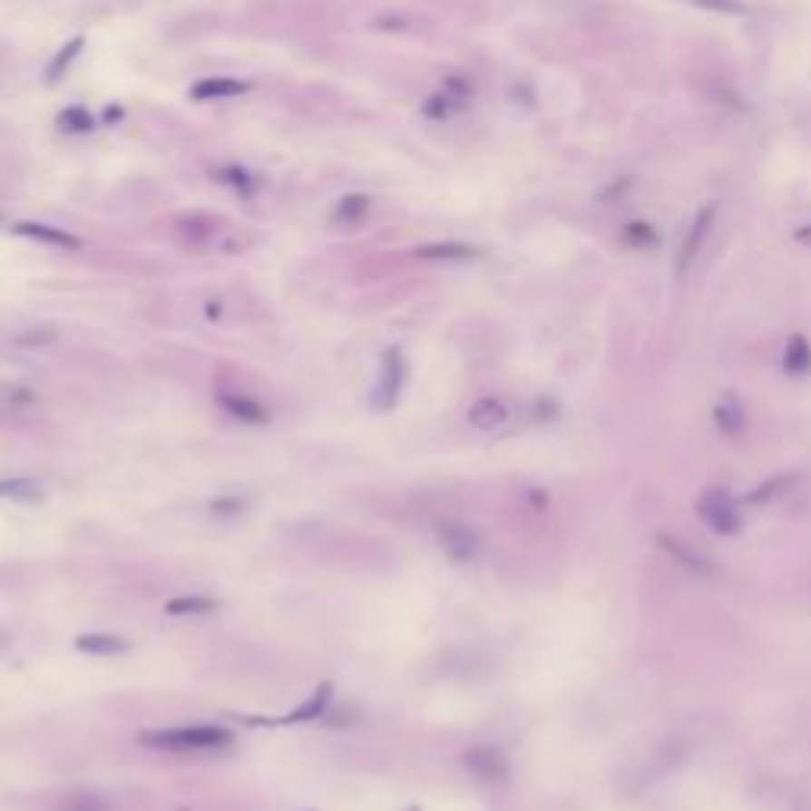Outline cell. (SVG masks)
<instances>
[{
	"label": "cell",
	"instance_id": "cell-1",
	"mask_svg": "<svg viewBox=\"0 0 811 811\" xmlns=\"http://www.w3.org/2000/svg\"><path fill=\"white\" fill-rule=\"evenodd\" d=\"M140 742L146 748L175 751V755H184V751H222L231 745V732L222 729V726H184V729L143 732Z\"/></svg>",
	"mask_w": 811,
	"mask_h": 811
},
{
	"label": "cell",
	"instance_id": "cell-2",
	"mask_svg": "<svg viewBox=\"0 0 811 811\" xmlns=\"http://www.w3.org/2000/svg\"><path fill=\"white\" fill-rule=\"evenodd\" d=\"M698 511H700V517H704L717 533H723V536H729V533L738 530V513H736V507H732V498L723 492V488H710V492H704V498L698 501Z\"/></svg>",
	"mask_w": 811,
	"mask_h": 811
},
{
	"label": "cell",
	"instance_id": "cell-3",
	"mask_svg": "<svg viewBox=\"0 0 811 811\" xmlns=\"http://www.w3.org/2000/svg\"><path fill=\"white\" fill-rule=\"evenodd\" d=\"M250 93L248 80H238V76H203L191 86V99L194 102H229V99H241V95Z\"/></svg>",
	"mask_w": 811,
	"mask_h": 811
},
{
	"label": "cell",
	"instance_id": "cell-4",
	"mask_svg": "<svg viewBox=\"0 0 811 811\" xmlns=\"http://www.w3.org/2000/svg\"><path fill=\"white\" fill-rule=\"evenodd\" d=\"M10 231L13 235H19V238H29V241L48 244V248H61V250H80L83 248V241L73 235V231L57 229V225H48V222H13Z\"/></svg>",
	"mask_w": 811,
	"mask_h": 811
},
{
	"label": "cell",
	"instance_id": "cell-5",
	"mask_svg": "<svg viewBox=\"0 0 811 811\" xmlns=\"http://www.w3.org/2000/svg\"><path fill=\"white\" fill-rule=\"evenodd\" d=\"M463 764L469 767V774H475L479 780L488 783H501L507 780V761L501 757L498 748H488V745H475L463 755Z\"/></svg>",
	"mask_w": 811,
	"mask_h": 811
},
{
	"label": "cell",
	"instance_id": "cell-6",
	"mask_svg": "<svg viewBox=\"0 0 811 811\" xmlns=\"http://www.w3.org/2000/svg\"><path fill=\"white\" fill-rule=\"evenodd\" d=\"M437 536H441V545L444 552H447L454 562H473L475 555H479V536H475V530H469L466 523H444L441 530H437Z\"/></svg>",
	"mask_w": 811,
	"mask_h": 811
},
{
	"label": "cell",
	"instance_id": "cell-7",
	"mask_svg": "<svg viewBox=\"0 0 811 811\" xmlns=\"http://www.w3.org/2000/svg\"><path fill=\"white\" fill-rule=\"evenodd\" d=\"M406 381V362L400 356V349H387L381 362V384H377V406L381 409H390L400 396V387Z\"/></svg>",
	"mask_w": 811,
	"mask_h": 811
},
{
	"label": "cell",
	"instance_id": "cell-8",
	"mask_svg": "<svg viewBox=\"0 0 811 811\" xmlns=\"http://www.w3.org/2000/svg\"><path fill=\"white\" fill-rule=\"evenodd\" d=\"M713 216H717V206H704V210L694 216L691 229L685 231V241H681V250H679V273L691 267L694 257L700 254V248H704L707 235H710V229H713Z\"/></svg>",
	"mask_w": 811,
	"mask_h": 811
},
{
	"label": "cell",
	"instance_id": "cell-9",
	"mask_svg": "<svg viewBox=\"0 0 811 811\" xmlns=\"http://www.w3.org/2000/svg\"><path fill=\"white\" fill-rule=\"evenodd\" d=\"M216 403L222 406L231 418H238V422H244V425H267L269 422V412L263 409L260 403L250 400V396H244V394H235V390H222V394H216Z\"/></svg>",
	"mask_w": 811,
	"mask_h": 811
},
{
	"label": "cell",
	"instance_id": "cell-10",
	"mask_svg": "<svg viewBox=\"0 0 811 811\" xmlns=\"http://www.w3.org/2000/svg\"><path fill=\"white\" fill-rule=\"evenodd\" d=\"M212 181L225 184V188L235 191L238 197H244V200H250V197L257 194V188H260V178H257L250 169H244V165H238V162L216 165V169H212Z\"/></svg>",
	"mask_w": 811,
	"mask_h": 811
},
{
	"label": "cell",
	"instance_id": "cell-11",
	"mask_svg": "<svg viewBox=\"0 0 811 811\" xmlns=\"http://www.w3.org/2000/svg\"><path fill=\"white\" fill-rule=\"evenodd\" d=\"M469 425L479 431H494L501 428V425L507 422V406L498 400V396H482V400H475L473 406H469L466 412Z\"/></svg>",
	"mask_w": 811,
	"mask_h": 811
},
{
	"label": "cell",
	"instance_id": "cell-12",
	"mask_svg": "<svg viewBox=\"0 0 811 811\" xmlns=\"http://www.w3.org/2000/svg\"><path fill=\"white\" fill-rule=\"evenodd\" d=\"M83 48H86V38L83 35H73L70 42H64L61 48L54 51V57L48 61V67H44V83L48 86H57V83L67 76V70L73 67V61L83 54Z\"/></svg>",
	"mask_w": 811,
	"mask_h": 811
},
{
	"label": "cell",
	"instance_id": "cell-13",
	"mask_svg": "<svg viewBox=\"0 0 811 811\" xmlns=\"http://www.w3.org/2000/svg\"><path fill=\"white\" fill-rule=\"evenodd\" d=\"M368 212H371V197L352 191V194H343L337 203H333L330 219L337 225H358L365 216H368Z\"/></svg>",
	"mask_w": 811,
	"mask_h": 811
},
{
	"label": "cell",
	"instance_id": "cell-14",
	"mask_svg": "<svg viewBox=\"0 0 811 811\" xmlns=\"http://www.w3.org/2000/svg\"><path fill=\"white\" fill-rule=\"evenodd\" d=\"M412 254H415L418 260H469V257H475L479 250H475L473 244H463V241H431V244L415 248Z\"/></svg>",
	"mask_w": 811,
	"mask_h": 811
},
{
	"label": "cell",
	"instance_id": "cell-15",
	"mask_svg": "<svg viewBox=\"0 0 811 811\" xmlns=\"http://www.w3.org/2000/svg\"><path fill=\"white\" fill-rule=\"evenodd\" d=\"M330 698H333V685H330V681H324V685H318V691H314L311 698H308L305 704L298 707V710L288 713L286 723H314V719H320L327 713V707H330Z\"/></svg>",
	"mask_w": 811,
	"mask_h": 811
},
{
	"label": "cell",
	"instance_id": "cell-16",
	"mask_svg": "<svg viewBox=\"0 0 811 811\" xmlns=\"http://www.w3.org/2000/svg\"><path fill=\"white\" fill-rule=\"evenodd\" d=\"M73 647L80 653H93V656H114V653H124L131 643L124 637H114V634H80L73 640Z\"/></svg>",
	"mask_w": 811,
	"mask_h": 811
},
{
	"label": "cell",
	"instance_id": "cell-17",
	"mask_svg": "<svg viewBox=\"0 0 811 811\" xmlns=\"http://www.w3.org/2000/svg\"><path fill=\"white\" fill-rule=\"evenodd\" d=\"M0 498L38 504V501L44 498V488L38 485L35 479H25V475H16V479H0Z\"/></svg>",
	"mask_w": 811,
	"mask_h": 811
},
{
	"label": "cell",
	"instance_id": "cell-18",
	"mask_svg": "<svg viewBox=\"0 0 811 811\" xmlns=\"http://www.w3.org/2000/svg\"><path fill=\"white\" fill-rule=\"evenodd\" d=\"M466 105V102H460L456 99V95H450L447 89H437V93H431L428 99H425V105H422V114L428 121H450L454 118L456 112H460V108Z\"/></svg>",
	"mask_w": 811,
	"mask_h": 811
},
{
	"label": "cell",
	"instance_id": "cell-19",
	"mask_svg": "<svg viewBox=\"0 0 811 811\" xmlns=\"http://www.w3.org/2000/svg\"><path fill=\"white\" fill-rule=\"evenodd\" d=\"M216 609V600L212 596H203V593H184V596H175V600L165 602V615L171 618H184V615H206V611Z\"/></svg>",
	"mask_w": 811,
	"mask_h": 811
},
{
	"label": "cell",
	"instance_id": "cell-20",
	"mask_svg": "<svg viewBox=\"0 0 811 811\" xmlns=\"http://www.w3.org/2000/svg\"><path fill=\"white\" fill-rule=\"evenodd\" d=\"M54 124L61 127L64 133H93L95 131V118L86 105H67L64 112H57Z\"/></svg>",
	"mask_w": 811,
	"mask_h": 811
},
{
	"label": "cell",
	"instance_id": "cell-21",
	"mask_svg": "<svg viewBox=\"0 0 811 811\" xmlns=\"http://www.w3.org/2000/svg\"><path fill=\"white\" fill-rule=\"evenodd\" d=\"M789 375H806L811 371V343L806 337H793L787 346V358H783Z\"/></svg>",
	"mask_w": 811,
	"mask_h": 811
},
{
	"label": "cell",
	"instance_id": "cell-22",
	"mask_svg": "<svg viewBox=\"0 0 811 811\" xmlns=\"http://www.w3.org/2000/svg\"><path fill=\"white\" fill-rule=\"evenodd\" d=\"M178 229H181L184 235L194 238V241H203V238H212V235H216V219L194 212V216H181V219H178Z\"/></svg>",
	"mask_w": 811,
	"mask_h": 811
},
{
	"label": "cell",
	"instance_id": "cell-23",
	"mask_svg": "<svg viewBox=\"0 0 811 811\" xmlns=\"http://www.w3.org/2000/svg\"><path fill=\"white\" fill-rule=\"evenodd\" d=\"M656 542H660L662 549L669 552V555H675V558H679L681 564H688V568H691V571H704V568H707V564L700 562V558L694 555L691 549H685V545H681L679 539H672V536H669V533H660V536H656Z\"/></svg>",
	"mask_w": 811,
	"mask_h": 811
},
{
	"label": "cell",
	"instance_id": "cell-24",
	"mask_svg": "<svg viewBox=\"0 0 811 811\" xmlns=\"http://www.w3.org/2000/svg\"><path fill=\"white\" fill-rule=\"evenodd\" d=\"M57 811H112V806L95 793H73L57 806Z\"/></svg>",
	"mask_w": 811,
	"mask_h": 811
},
{
	"label": "cell",
	"instance_id": "cell-25",
	"mask_svg": "<svg viewBox=\"0 0 811 811\" xmlns=\"http://www.w3.org/2000/svg\"><path fill=\"white\" fill-rule=\"evenodd\" d=\"M244 501L238 498V494H222V498H216L210 504V511L216 513V517H222V520H231V517H238V513H244Z\"/></svg>",
	"mask_w": 811,
	"mask_h": 811
},
{
	"label": "cell",
	"instance_id": "cell-26",
	"mask_svg": "<svg viewBox=\"0 0 811 811\" xmlns=\"http://www.w3.org/2000/svg\"><path fill=\"white\" fill-rule=\"evenodd\" d=\"M121 118H124V108H121V105H108L105 112H102V124H105V127H114Z\"/></svg>",
	"mask_w": 811,
	"mask_h": 811
},
{
	"label": "cell",
	"instance_id": "cell-27",
	"mask_svg": "<svg viewBox=\"0 0 811 811\" xmlns=\"http://www.w3.org/2000/svg\"><path fill=\"white\" fill-rule=\"evenodd\" d=\"M206 314H210V320H216L219 314H222V308H219L216 301H210V308H206Z\"/></svg>",
	"mask_w": 811,
	"mask_h": 811
},
{
	"label": "cell",
	"instance_id": "cell-28",
	"mask_svg": "<svg viewBox=\"0 0 811 811\" xmlns=\"http://www.w3.org/2000/svg\"><path fill=\"white\" fill-rule=\"evenodd\" d=\"M409 811H422V808H409Z\"/></svg>",
	"mask_w": 811,
	"mask_h": 811
}]
</instances>
